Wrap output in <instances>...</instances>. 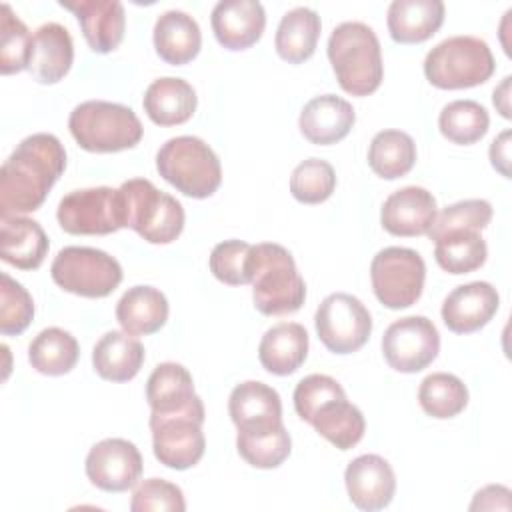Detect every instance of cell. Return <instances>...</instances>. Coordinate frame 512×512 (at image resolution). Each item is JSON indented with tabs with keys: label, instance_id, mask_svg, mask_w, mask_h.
Returning <instances> with one entry per match:
<instances>
[{
	"label": "cell",
	"instance_id": "6da1fadb",
	"mask_svg": "<svg viewBox=\"0 0 512 512\" xmlns=\"http://www.w3.org/2000/svg\"><path fill=\"white\" fill-rule=\"evenodd\" d=\"M64 168L66 150L54 134L26 136L0 168V216L38 210Z\"/></svg>",
	"mask_w": 512,
	"mask_h": 512
},
{
	"label": "cell",
	"instance_id": "7a4b0ae2",
	"mask_svg": "<svg viewBox=\"0 0 512 512\" xmlns=\"http://www.w3.org/2000/svg\"><path fill=\"white\" fill-rule=\"evenodd\" d=\"M248 272L254 306L264 316L292 314L304 304V278L298 274L296 262L284 246L274 242L252 246Z\"/></svg>",
	"mask_w": 512,
	"mask_h": 512
},
{
	"label": "cell",
	"instance_id": "3957f363",
	"mask_svg": "<svg viewBox=\"0 0 512 512\" xmlns=\"http://www.w3.org/2000/svg\"><path fill=\"white\" fill-rule=\"evenodd\" d=\"M328 60L340 88L352 96H368L382 84L380 42L364 22H342L332 30Z\"/></svg>",
	"mask_w": 512,
	"mask_h": 512
},
{
	"label": "cell",
	"instance_id": "277c9868",
	"mask_svg": "<svg viewBox=\"0 0 512 512\" xmlns=\"http://www.w3.org/2000/svg\"><path fill=\"white\" fill-rule=\"evenodd\" d=\"M122 228H132L150 244H170L184 228L182 204L146 178H132L116 188Z\"/></svg>",
	"mask_w": 512,
	"mask_h": 512
},
{
	"label": "cell",
	"instance_id": "5b68a950",
	"mask_svg": "<svg viewBox=\"0 0 512 512\" xmlns=\"http://www.w3.org/2000/svg\"><path fill=\"white\" fill-rule=\"evenodd\" d=\"M68 128L80 148L98 154L134 148L144 134L132 108L106 100L78 104L70 112Z\"/></svg>",
	"mask_w": 512,
	"mask_h": 512
},
{
	"label": "cell",
	"instance_id": "8992f818",
	"mask_svg": "<svg viewBox=\"0 0 512 512\" xmlns=\"http://www.w3.org/2000/svg\"><path fill=\"white\" fill-rule=\"evenodd\" d=\"M156 170L168 184L190 198H208L222 182L218 156L198 136L166 140L156 154Z\"/></svg>",
	"mask_w": 512,
	"mask_h": 512
},
{
	"label": "cell",
	"instance_id": "52a82bcc",
	"mask_svg": "<svg viewBox=\"0 0 512 512\" xmlns=\"http://www.w3.org/2000/svg\"><path fill=\"white\" fill-rule=\"evenodd\" d=\"M496 70L490 46L478 36H450L424 58L426 80L442 90L484 84Z\"/></svg>",
	"mask_w": 512,
	"mask_h": 512
},
{
	"label": "cell",
	"instance_id": "ba28073f",
	"mask_svg": "<svg viewBox=\"0 0 512 512\" xmlns=\"http://www.w3.org/2000/svg\"><path fill=\"white\" fill-rule=\"evenodd\" d=\"M202 424L204 404L200 396L174 412H152V450L158 462L172 470H188L198 464L206 448Z\"/></svg>",
	"mask_w": 512,
	"mask_h": 512
},
{
	"label": "cell",
	"instance_id": "9c48e42d",
	"mask_svg": "<svg viewBox=\"0 0 512 512\" xmlns=\"http://www.w3.org/2000/svg\"><path fill=\"white\" fill-rule=\"evenodd\" d=\"M50 274L62 290L84 298H104L122 282L120 262L108 252L88 246L62 248L52 260Z\"/></svg>",
	"mask_w": 512,
	"mask_h": 512
},
{
	"label": "cell",
	"instance_id": "30bf717a",
	"mask_svg": "<svg viewBox=\"0 0 512 512\" xmlns=\"http://www.w3.org/2000/svg\"><path fill=\"white\" fill-rule=\"evenodd\" d=\"M426 264L412 248L388 246L382 248L370 264L372 290L378 302L390 310H400L416 304L422 296Z\"/></svg>",
	"mask_w": 512,
	"mask_h": 512
},
{
	"label": "cell",
	"instance_id": "8fae6325",
	"mask_svg": "<svg viewBox=\"0 0 512 512\" xmlns=\"http://www.w3.org/2000/svg\"><path fill=\"white\" fill-rule=\"evenodd\" d=\"M314 324L320 342L334 354H352L360 350L372 332V316L368 308L356 296L346 292L326 296L314 314Z\"/></svg>",
	"mask_w": 512,
	"mask_h": 512
},
{
	"label": "cell",
	"instance_id": "7c38bea8",
	"mask_svg": "<svg viewBox=\"0 0 512 512\" xmlns=\"http://www.w3.org/2000/svg\"><path fill=\"white\" fill-rule=\"evenodd\" d=\"M440 334L426 316H406L392 322L382 336V354L390 368L414 374L436 360Z\"/></svg>",
	"mask_w": 512,
	"mask_h": 512
},
{
	"label": "cell",
	"instance_id": "4fadbf2b",
	"mask_svg": "<svg viewBox=\"0 0 512 512\" xmlns=\"http://www.w3.org/2000/svg\"><path fill=\"white\" fill-rule=\"evenodd\" d=\"M56 218L68 234H112L122 228L118 192L110 186L72 190L60 200Z\"/></svg>",
	"mask_w": 512,
	"mask_h": 512
},
{
	"label": "cell",
	"instance_id": "5bb4252c",
	"mask_svg": "<svg viewBox=\"0 0 512 512\" xmlns=\"http://www.w3.org/2000/svg\"><path fill=\"white\" fill-rule=\"evenodd\" d=\"M88 480L104 492H126L142 474L140 450L124 438L96 442L84 462Z\"/></svg>",
	"mask_w": 512,
	"mask_h": 512
},
{
	"label": "cell",
	"instance_id": "9a60e30c",
	"mask_svg": "<svg viewBox=\"0 0 512 512\" xmlns=\"http://www.w3.org/2000/svg\"><path fill=\"white\" fill-rule=\"evenodd\" d=\"M350 502L366 512L386 508L396 492V476L388 460L378 454L354 458L344 472Z\"/></svg>",
	"mask_w": 512,
	"mask_h": 512
},
{
	"label": "cell",
	"instance_id": "2e32d148",
	"mask_svg": "<svg viewBox=\"0 0 512 512\" xmlns=\"http://www.w3.org/2000/svg\"><path fill=\"white\" fill-rule=\"evenodd\" d=\"M500 306V296L490 282L456 286L442 302V320L456 334H470L484 328Z\"/></svg>",
	"mask_w": 512,
	"mask_h": 512
},
{
	"label": "cell",
	"instance_id": "e0dca14e",
	"mask_svg": "<svg viewBox=\"0 0 512 512\" xmlns=\"http://www.w3.org/2000/svg\"><path fill=\"white\" fill-rule=\"evenodd\" d=\"M228 412L238 432H264L282 426L280 394L258 380L234 386L228 398Z\"/></svg>",
	"mask_w": 512,
	"mask_h": 512
},
{
	"label": "cell",
	"instance_id": "ac0fdd59",
	"mask_svg": "<svg viewBox=\"0 0 512 512\" xmlns=\"http://www.w3.org/2000/svg\"><path fill=\"white\" fill-rule=\"evenodd\" d=\"M436 214L432 192L422 186H404L384 200L380 222L394 236H422L428 234Z\"/></svg>",
	"mask_w": 512,
	"mask_h": 512
},
{
	"label": "cell",
	"instance_id": "d6986e66",
	"mask_svg": "<svg viewBox=\"0 0 512 512\" xmlns=\"http://www.w3.org/2000/svg\"><path fill=\"white\" fill-rule=\"evenodd\" d=\"M60 6L74 12L90 50L98 54H108L116 50L122 42L126 14L124 6L118 0H62Z\"/></svg>",
	"mask_w": 512,
	"mask_h": 512
},
{
	"label": "cell",
	"instance_id": "ffe728a7",
	"mask_svg": "<svg viewBox=\"0 0 512 512\" xmlns=\"http://www.w3.org/2000/svg\"><path fill=\"white\" fill-rule=\"evenodd\" d=\"M212 30L228 50H246L256 44L266 26V12L258 0H222L214 6Z\"/></svg>",
	"mask_w": 512,
	"mask_h": 512
},
{
	"label": "cell",
	"instance_id": "44dd1931",
	"mask_svg": "<svg viewBox=\"0 0 512 512\" xmlns=\"http://www.w3.org/2000/svg\"><path fill=\"white\" fill-rule=\"evenodd\" d=\"M356 122L352 104L336 94H322L308 100L300 112L298 126L304 138L316 146H330L348 136Z\"/></svg>",
	"mask_w": 512,
	"mask_h": 512
},
{
	"label": "cell",
	"instance_id": "7402d4cb",
	"mask_svg": "<svg viewBox=\"0 0 512 512\" xmlns=\"http://www.w3.org/2000/svg\"><path fill=\"white\" fill-rule=\"evenodd\" d=\"M74 62V42L66 26L46 22L32 34L28 72L40 84L60 82Z\"/></svg>",
	"mask_w": 512,
	"mask_h": 512
},
{
	"label": "cell",
	"instance_id": "603a6c76",
	"mask_svg": "<svg viewBox=\"0 0 512 512\" xmlns=\"http://www.w3.org/2000/svg\"><path fill=\"white\" fill-rule=\"evenodd\" d=\"M2 260L20 268L36 270L48 254V236L42 226L26 216H0Z\"/></svg>",
	"mask_w": 512,
	"mask_h": 512
},
{
	"label": "cell",
	"instance_id": "cb8c5ba5",
	"mask_svg": "<svg viewBox=\"0 0 512 512\" xmlns=\"http://www.w3.org/2000/svg\"><path fill=\"white\" fill-rule=\"evenodd\" d=\"M308 356V332L298 322H280L268 328L258 346L264 370L276 376L296 372Z\"/></svg>",
	"mask_w": 512,
	"mask_h": 512
},
{
	"label": "cell",
	"instance_id": "d4e9b609",
	"mask_svg": "<svg viewBox=\"0 0 512 512\" xmlns=\"http://www.w3.org/2000/svg\"><path fill=\"white\" fill-rule=\"evenodd\" d=\"M444 22L440 0H394L388 6V32L398 44H418L438 32Z\"/></svg>",
	"mask_w": 512,
	"mask_h": 512
},
{
	"label": "cell",
	"instance_id": "484cf974",
	"mask_svg": "<svg viewBox=\"0 0 512 512\" xmlns=\"http://www.w3.org/2000/svg\"><path fill=\"white\" fill-rule=\"evenodd\" d=\"M202 46L198 22L182 10H166L154 24L156 54L172 64L182 66L194 60Z\"/></svg>",
	"mask_w": 512,
	"mask_h": 512
},
{
	"label": "cell",
	"instance_id": "4316f807",
	"mask_svg": "<svg viewBox=\"0 0 512 512\" xmlns=\"http://www.w3.org/2000/svg\"><path fill=\"white\" fill-rule=\"evenodd\" d=\"M196 104L198 98L192 84L174 76L154 80L142 100L148 118L158 126L184 124L196 112Z\"/></svg>",
	"mask_w": 512,
	"mask_h": 512
},
{
	"label": "cell",
	"instance_id": "83f0119b",
	"mask_svg": "<svg viewBox=\"0 0 512 512\" xmlns=\"http://www.w3.org/2000/svg\"><path fill=\"white\" fill-rule=\"evenodd\" d=\"M144 362V346L128 332H106L92 350V366L96 374L110 382L132 380Z\"/></svg>",
	"mask_w": 512,
	"mask_h": 512
},
{
	"label": "cell",
	"instance_id": "f1b7e54d",
	"mask_svg": "<svg viewBox=\"0 0 512 512\" xmlns=\"http://www.w3.org/2000/svg\"><path fill=\"white\" fill-rule=\"evenodd\" d=\"M168 300L154 286H132L116 304V320L132 336L158 332L168 320Z\"/></svg>",
	"mask_w": 512,
	"mask_h": 512
},
{
	"label": "cell",
	"instance_id": "f546056e",
	"mask_svg": "<svg viewBox=\"0 0 512 512\" xmlns=\"http://www.w3.org/2000/svg\"><path fill=\"white\" fill-rule=\"evenodd\" d=\"M320 28V16L312 8L296 6L288 10L280 20L274 38L278 56L290 64L308 60L316 50Z\"/></svg>",
	"mask_w": 512,
	"mask_h": 512
},
{
	"label": "cell",
	"instance_id": "4dcf8cb0",
	"mask_svg": "<svg viewBox=\"0 0 512 512\" xmlns=\"http://www.w3.org/2000/svg\"><path fill=\"white\" fill-rule=\"evenodd\" d=\"M308 424L338 450L354 448L366 430L364 414L358 406L350 404L346 396L322 404Z\"/></svg>",
	"mask_w": 512,
	"mask_h": 512
},
{
	"label": "cell",
	"instance_id": "1f68e13d",
	"mask_svg": "<svg viewBox=\"0 0 512 512\" xmlns=\"http://www.w3.org/2000/svg\"><path fill=\"white\" fill-rule=\"evenodd\" d=\"M196 398L192 374L182 364L162 362L148 376L146 400L152 412H174Z\"/></svg>",
	"mask_w": 512,
	"mask_h": 512
},
{
	"label": "cell",
	"instance_id": "d6a6232c",
	"mask_svg": "<svg viewBox=\"0 0 512 512\" xmlns=\"http://www.w3.org/2000/svg\"><path fill=\"white\" fill-rule=\"evenodd\" d=\"M80 356L78 340L62 328L50 326L34 336L28 346V360L32 368L46 376L68 374Z\"/></svg>",
	"mask_w": 512,
	"mask_h": 512
},
{
	"label": "cell",
	"instance_id": "836d02e7",
	"mask_svg": "<svg viewBox=\"0 0 512 512\" xmlns=\"http://www.w3.org/2000/svg\"><path fill=\"white\" fill-rule=\"evenodd\" d=\"M416 162V144L402 130L378 132L368 148V164L384 180H396L412 170Z\"/></svg>",
	"mask_w": 512,
	"mask_h": 512
},
{
	"label": "cell",
	"instance_id": "e575fe53",
	"mask_svg": "<svg viewBox=\"0 0 512 512\" xmlns=\"http://www.w3.org/2000/svg\"><path fill=\"white\" fill-rule=\"evenodd\" d=\"M434 258L450 274H468L486 262L488 248L478 230H450L434 240Z\"/></svg>",
	"mask_w": 512,
	"mask_h": 512
},
{
	"label": "cell",
	"instance_id": "d590c367",
	"mask_svg": "<svg viewBox=\"0 0 512 512\" xmlns=\"http://www.w3.org/2000/svg\"><path fill=\"white\" fill-rule=\"evenodd\" d=\"M418 402L422 410L432 418H454L468 404V388L454 374L434 372L420 382Z\"/></svg>",
	"mask_w": 512,
	"mask_h": 512
},
{
	"label": "cell",
	"instance_id": "8d00e7d4",
	"mask_svg": "<svg viewBox=\"0 0 512 512\" xmlns=\"http://www.w3.org/2000/svg\"><path fill=\"white\" fill-rule=\"evenodd\" d=\"M490 116L476 100H454L438 116V128L454 144H474L488 132Z\"/></svg>",
	"mask_w": 512,
	"mask_h": 512
},
{
	"label": "cell",
	"instance_id": "74e56055",
	"mask_svg": "<svg viewBox=\"0 0 512 512\" xmlns=\"http://www.w3.org/2000/svg\"><path fill=\"white\" fill-rule=\"evenodd\" d=\"M236 448L250 466L270 470L290 456L292 438L282 424L264 432H238Z\"/></svg>",
	"mask_w": 512,
	"mask_h": 512
},
{
	"label": "cell",
	"instance_id": "f35d334b",
	"mask_svg": "<svg viewBox=\"0 0 512 512\" xmlns=\"http://www.w3.org/2000/svg\"><path fill=\"white\" fill-rule=\"evenodd\" d=\"M0 72L14 74L28 70L32 52V34L28 26L12 12L10 4L0 6Z\"/></svg>",
	"mask_w": 512,
	"mask_h": 512
},
{
	"label": "cell",
	"instance_id": "ab89813d",
	"mask_svg": "<svg viewBox=\"0 0 512 512\" xmlns=\"http://www.w3.org/2000/svg\"><path fill=\"white\" fill-rule=\"evenodd\" d=\"M334 188V168L320 158H308L300 162L290 176V192L302 204H320L332 196Z\"/></svg>",
	"mask_w": 512,
	"mask_h": 512
},
{
	"label": "cell",
	"instance_id": "60d3db41",
	"mask_svg": "<svg viewBox=\"0 0 512 512\" xmlns=\"http://www.w3.org/2000/svg\"><path fill=\"white\" fill-rule=\"evenodd\" d=\"M34 318V302L30 292L10 278L0 274V332L4 336L22 334Z\"/></svg>",
	"mask_w": 512,
	"mask_h": 512
},
{
	"label": "cell",
	"instance_id": "b9f144b4",
	"mask_svg": "<svg viewBox=\"0 0 512 512\" xmlns=\"http://www.w3.org/2000/svg\"><path fill=\"white\" fill-rule=\"evenodd\" d=\"M492 220V206L488 200L482 198H470L460 200L450 206H446L440 214H436L434 224L428 230L430 240L440 238L442 234L450 230H484Z\"/></svg>",
	"mask_w": 512,
	"mask_h": 512
},
{
	"label": "cell",
	"instance_id": "7bdbcfd3",
	"mask_svg": "<svg viewBox=\"0 0 512 512\" xmlns=\"http://www.w3.org/2000/svg\"><path fill=\"white\" fill-rule=\"evenodd\" d=\"M250 250H252V244L236 238L216 244L208 260L210 272L228 286L250 284V272H248Z\"/></svg>",
	"mask_w": 512,
	"mask_h": 512
},
{
	"label": "cell",
	"instance_id": "ee69618b",
	"mask_svg": "<svg viewBox=\"0 0 512 512\" xmlns=\"http://www.w3.org/2000/svg\"><path fill=\"white\" fill-rule=\"evenodd\" d=\"M132 512H184L186 502L182 490L162 478L144 480L132 494Z\"/></svg>",
	"mask_w": 512,
	"mask_h": 512
},
{
	"label": "cell",
	"instance_id": "f6af8a7d",
	"mask_svg": "<svg viewBox=\"0 0 512 512\" xmlns=\"http://www.w3.org/2000/svg\"><path fill=\"white\" fill-rule=\"evenodd\" d=\"M340 396H346V392L332 376L310 374L294 388V408L304 422H310L322 404Z\"/></svg>",
	"mask_w": 512,
	"mask_h": 512
},
{
	"label": "cell",
	"instance_id": "bcb514c9",
	"mask_svg": "<svg viewBox=\"0 0 512 512\" xmlns=\"http://www.w3.org/2000/svg\"><path fill=\"white\" fill-rule=\"evenodd\" d=\"M510 510V490L500 484H490L474 494L470 510Z\"/></svg>",
	"mask_w": 512,
	"mask_h": 512
},
{
	"label": "cell",
	"instance_id": "7dc6e473",
	"mask_svg": "<svg viewBox=\"0 0 512 512\" xmlns=\"http://www.w3.org/2000/svg\"><path fill=\"white\" fill-rule=\"evenodd\" d=\"M490 162L504 176L510 178V130L500 132L490 144Z\"/></svg>",
	"mask_w": 512,
	"mask_h": 512
},
{
	"label": "cell",
	"instance_id": "c3c4849f",
	"mask_svg": "<svg viewBox=\"0 0 512 512\" xmlns=\"http://www.w3.org/2000/svg\"><path fill=\"white\" fill-rule=\"evenodd\" d=\"M510 76H506L502 80V84L498 88H494V96H492V102L494 106L500 110V114L504 118H510V104H508V92H510Z\"/></svg>",
	"mask_w": 512,
	"mask_h": 512
}]
</instances>
